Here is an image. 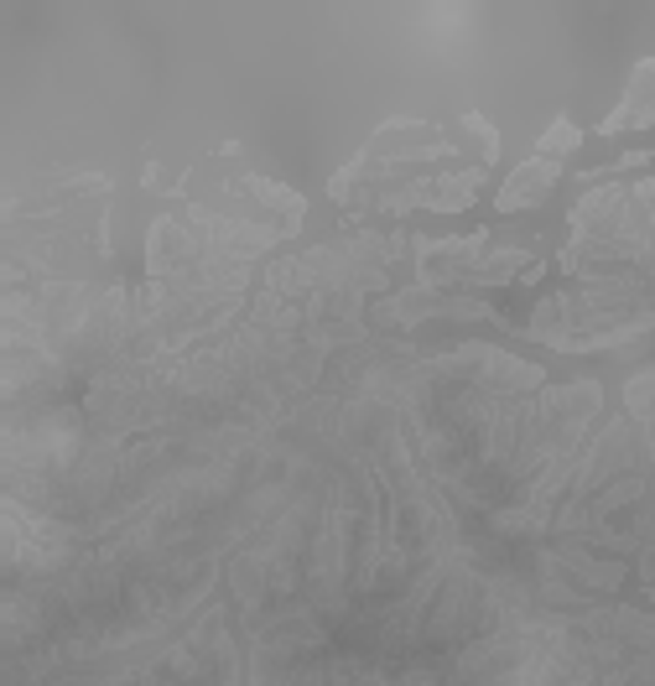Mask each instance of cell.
Listing matches in <instances>:
<instances>
[{"mask_svg":"<svg viewBox=\"0 0 655 686\" xmlns=\"http://www.w3.org/2000/svg\"><path fill=\"white\" fill-rule=\"evenodd\" d=\"M583 146V130L578 125H572V120H557L552 130H546V136H541V156H546V162H557V156H567V151H578Z\"/></svg>","mask_w":655,"mask_h":686,"instance_id":"7a4b0ae2","label":"cell"},{"mask_svg":"<svg viewBox=\"0 0 655 686\" xmlns=\"http://www.w3.org/2000/svg\"><path fill=\"white\" fill-rule=\"evenodd\" d=\"M557 177H562L557 162H546V156H531V162L520 167V172L505 177V188L494 193V208H500V214H520V208H536L546 193L557 188Z\"/></svg>","mask_w":655,"mask_h":686,"instance_id":"6da1fadb","label":"cell"}]
</instances>
